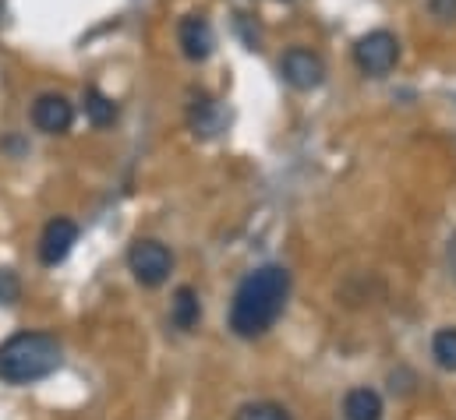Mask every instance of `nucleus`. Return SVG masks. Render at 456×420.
<instances>
[{
	"instance_id": "7",
	"label": "nucleus",
	"mask_w": 456,
	"mask_h": 420,
	"mask_svg": "<svg viewBox=\"0 0 456 420\" xmlns=\"http://www.w3.org/2000/svg\"><path fill=\"white\" fill-rule=\"evenodd\" d=\"M177 46L188 61H209L213 50H216V32L213 25L202 18V14H188L181 25H177Z\"/></svg>"
},
{
	"instance_id": "13",
	"label": "nucleus",
	"mask_w": 456,
	"mask_h": 420,
	"mask_svg": "<svg viewBox=\"0 0 456 420\" xmlns=\"http://www.w3.org/2000/svg\"><path fill=\"white\" fill-rule=\"evenodd\" d=\"M432 357L443 371H453L456 375V328H439L436 339H432Z\"/></svg>"
},
{
	"instance_id": "6",
	"label": "nucleus",
	"mask_w": 456,
	"mask_h": 420,
	"mask_svg": "<svg viewBox=\"0 0 456 420\" xmlns=\"http://www.w3.org/2000/svg\"><path fill=\"white\" fill-rule=\"evenodd\" d=\"M75 244H78V222L68 219V215H57V219L46 222V230L39 237V262L43 265H61L71 254Z\"/></svg>"
},
{
	"instance_id": "4",
	"label": "nucleus",
	"mask_w": 456,
	"mask_h": 420,
	"mask_svg": "<svg viewBox=\"0 0 456 420\" xmlns=\"http://www.w3.org/2000/svg\"><path fill=\"white\" fill-rule=\"evenodd\" d=\"M127 269L142 287H163L174 269V254L159 240H134L127 251Z\"/></svg>"
},
{
	"instance_id": "3",
	"label": "nucleus",
	"mask_w": 456,
	"mask_h": 420,
	"mask_svg": "<svg viewBox=\"0 0 456 420\" xmlns=\"http://www.w3.org/2000/svg\"><path fill=\"white\" fill-rule=\"evenodd\" d=\"M354 61L368 78H386L400 61V39L386 28H375L354 43Z\"/></svg>"
},
{
	"instance_id": "14",
	"label": "nucleus",
	"mask_w": 456,
	"mask_h": 420,
	"mask_svg": "<svg viewBox=\"0 0 456 420\" xmlns=\"http://www.w3.org/2000/svg\"><path fill=\"white\" fill-rule=\"evenodd\" d=\"M233 420H294L280 403H269V400H258V403H244L237 407Z\"/></svg>"
},
{
	"instance_id": "15",
	"label": "nucleus",
	"mask_w": 456,
	"mask_h": 420,
	"mask_svg": "<svg viewBox=\"0 0 456 420\" xmlns=\"http://www.w3.org/2000/svg\"><path fill=\"white\" fill-rule=\"evenodd\" d=\"M18 294H21L18 276H14V272H7V269H0V304H14V301H18Z\"/></svg>"
},
{
	"instance_id": "11",
	"label": "nucleus",
	"mask_w": 456,
	"mask_h": 420,
	"mask_svg": "<svg viewBox=\"0 0 456 420\" xmlns=\"http://www.w3.org/2000/svg\"><path fill=\"white\" fill-rule=\"evenodd\" d=\"M188 120H191L195 134H216V127H220L216 103H213L206 93H199V96L191 100V106H188Z\"/></svg>"
},
{
	"instance_id": "8",
	"label": "nucleus",
	"mask_w": 456,
	"mask_h": 420,
	"mask_svg": "<svg viewBox=\"0 0 456 420\" xmlns=\"http://www.w3.org/2000/svg\"><path fill=\"white\" fill-rule=\"evenodd\" d=\"M32 124L43 134H64L75 124V106L68 103L61 93H43L32 103Z\"/></svg>"
},
{
	"instance_id": "9",
	"label": "nucleus",
	"mask_w": 456,
	"mask_h": 420,
	"mask_svg": "<svg viewBox=\"0 0 456 420\" xmlns=\"http://www.w3.org/2000/svg\"><path fill=\"white\" fill-rule=\"evenodd\" d=\"M343 420H382V396L375 389H350L343 396Z\"/></svg>"
},
{
	"instance_id": "10",
	"label": "nucleus",
	"mask_w": 456,
	"mask_h": 420,
	"mask_svg": "<svg viewBox=\"0 0 456 420\" xmlns=\"http://www.w3.org/2000/svg\"><path fill=\"white\" fill-rule=\"evenodd\" d=\"M170 321H174V328H181V332H191V328L202 321V304H199V294H195L191 287H181V290L174 294V301H170Z\"/></svg>"
},
{
	"instance_id": "2",
	"label": "nucleus",
	"mask_w": 456,
	"mask_h": 420,
	"mask_svg": "<svg viewBox=\"0 0 456 420\" xmlns=\"http://www.w3.org/2000/svg\"><path fill=\"white\" fill-rule=\"evenodd\" d=\"M61 368V343L50 332H18L0 343V382L32 385Z\"/></svg>"
},
{
	"instance_id": "12",
	"label": "nucleus",
	"mask_w": 456,
	"mask_h": 420,
	"mask_svg": "<svg viewBox=\"0 0 456 420\" xmlns=\"http://www.w3.org/2000/svg\"><path fill=\"white\" fill-rule=\"evenodd\" d=\"M86 117L93 127H110L117 120V103L100 89H86Z\"/></svg>"
},
{
	"instance_id": "17",
	"label": "nucleus",
	"mask_w": 456,
	"mask_h": 420,
	"mask_svg": "<svg viewBox=\"0 0 456 420\" xmlns=\"http://www.w3.org/2000/svg\"><path fill=\"white\" fill-rule=\"evenodd\" d=\"M450 272H453V279H456V233H453V240H450Z\"/></svg>"
},
{
	"instance_id": "5",
	"label": "nucleus",
	"mask_w": 456,
	"mask_h": 420,
	"mask_svg": "<svg viewBox=\"0 0 456 420\" xmlns=\"http://www.w3.org/2000/svg\"><path fill=\"white\" fill-rule=\"evenodd\" d=\"M280 75H283V82H287L290 89L312 93V89H319V85L326 82V64H322L319 53H312V50H305V46H290V50L280 57Z\"/></svg>"
},
{
	"instance_id": "1",
	"label": "nucleus",
	"mask_w": 456,
	"mask_h": 420,
	"mask_svg": "<svg viewBox=\"0 0 456 420\" xmlns=\"http://www.w3.org/2000/svg\"><path fill=\"white\" fill-rule=\"evenodd\" d=\"M290 297V272L283 265H262L248 272L233 294L230 304V328L240 339H258L265 335L276 318L283 315Z\"/></svg>"
},
{
	"instance_id": "16",
	"label": "nucleus",
	"mask_w": 456,
	"mask_h": 420,
	"mask_svg": "<svg viewBox=\"0 0 456 420\" xmlns=\"http://www.w3.org/2000/svg\"><path fill=\"white\" fill-rule=\"evenodd\" d=\"M432 14L439 21H456V0H432Z\"/></svg>"
}]
</instances>
